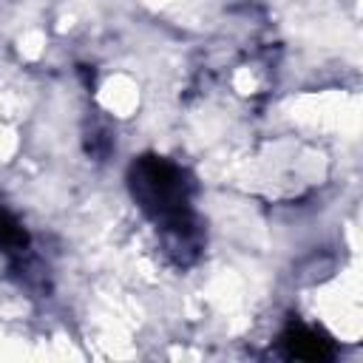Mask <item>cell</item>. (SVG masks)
<instances>
[{
  "label": "cell",
  "instance_id": "3",
  "mask_svg": "<svg viewBox=\"0 0 363 363\" xmlns=\"http://www.w3.org/2000/svg\"><path fill=\"white\" fill-rule=\"evenodd\" d=\"M26 247H28V233L14 218V213L0 204V250L9 255H23Z\"/></svg>",
  "mask_w": 363,
  "mask_h": 363
},
{
  "label": "cell",
  "instance_id": "1",
  "mask_svg": "<svg viewBox=\"0 0 363 363\" xmlns=\"http://www.w3.org/2000/svg\"><path fill=\"white\" fill-rule=\"evenodd\" d=\"M136 204L156 221L173 252H196V218L190 207L187 173L164 156H142L128 173Z\"/></svg>",
  "mask_w": 363,
  "mask_h": 363
},
{
  "label": "cell",
  "instance_id": "2",
  "mask_svg": "<svg viewBox=\"0 0 363 363\" xmlns=\"http://www.w3.org/2000/svg\"><path fill=\"white\" fill-rule=\"evenodd\" d=\"M284 349L289 357H298V360H329L335 354V343L315 326H306V323H292L284 337H281Z\"/></svg>",
  "mask_w": 363,
  "mask_h": 363
}]
</instances>
